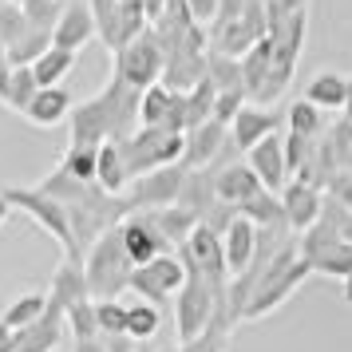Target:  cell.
Instances as JSON below:
<instances>
[{
	"label": "cell",
	"instance_id": "1",
	"mask_svg": "<svg viewBox=\"0 0 352 352\" xmlns=\"http://www.w3.org/2000/svg\"><path fill=\"white\" fill-rule=\"evenodd\" d=\"M139 96L123 80H115L99 91L96 99H83L72 107L67 127H72V143L67 146H99V143H123L131 135V123H139Z\"/></svg>",
	"mask_w": 352,
	"mask_h": 352
},
{
	"label": "cell",
	"instance_id": "2",
	"mask_svg": "<svg viewBox=\"0 0 352 352\" xmlns=\"http://www.w3.org/2000/svg\"><path fill=\"white\" fill-rule=\"evenodd\" d=\"M83 273H87V289L96 301H119V293L131 289V273H135V261L123 250V238H119V226L103 230L87 254H83Z\"/></svg>",
	"mask_w": 352,
	"mask_h": 352
},
{
	"label": "cell",
	"instance_id": "3",
	"mask_svg": "<svg viewBox=\"0 0 352 352\" xmlns=\"http://www.w3.org/2000/svg\"><path fill=\"white\" fill-rule=\"evenodd\" d=\"M305 277H309V265L301 261V250H297V238H293L281 254L273 257L270 270L261 273V281L254 285L250 301H245L241 320H257V317H265V313H273V309H281L305 285Z\"/></svg>",
	"mask_w": 352,
	"mask_h": 352
},
{
	"label": "cell",
	"instance_id": "4",
	"mask_svg": "<svg viewBox=\"0 0 352 352\" xmlns=\"http://www.w3.org/2000/svg\"><path fill=\"white\" fill-rule=\"evenodd\" d=\"M0 190L12 202V210H24L40 230H48L52 238L64 245V261H80L83 265V254L76 245V234H72V218H67L64 202L56 194H48L44 186H0Z\"/></svg>",
	"mask_w": 352,
	"mask_h": 352
},
{
	"label": "cell",
	"instance_id": "5",
	"mask_svg": "<svg viewBox=\"0 0 352 352\" xmlns=\"http://www.w3.org/2000/svg\"><path fill=\"white\" fill-rule=\"evenodd\" d=\"M123 159H127L131 182L135 178L151 175V170H162V166H175L182 162V151H186V135H175V131H155V127H139L131 131L127 139L119 143Z\"/></svg>",
	"mask_w": 352,
	"mask_h": 352
},
{
	"label": "cell",
	"instance_id": "6",
	"mask_svg": "<svg viewBox=\"0 0 352 352\" xmlns=\"http://www.w3.org/2000/svg\"><path fill=\"white\" fill-rule=\"evenodd\" d=\"M230 289H210L202 277H190L186 285L178 289L175 297V329H178V344H190L210 329V320L218 313V301H222Z\"/></svg>",
	"mask_w": 352,
	"mask_h": 352
},
{
	"label": "cell",
	"instance_id": "7",
	"mask_svg": "<svg viewBox=\"0 0 352 352\" xmlns=\"http://www.w3.org/2000/svg\"><path fill=\"white\" fill-rule=\"evenodd\" d=\"M162 67H166V52H162L155 28H146L123 52H115V80H123L135 91H146L151 83H159Z\"/></svg>",
	"mask_w": 352,
	"mask_h": 352
},
{
	"label": "cell",
	"instance_id": "8",
	"mask_svg": "<svg viewBox=\"0 0 352 352\" xmlns=\"http://www.w3.org/2000/svg\"><path fill=\"white\" fill-rule=\"evenodd\" d=\"M186 281L190 277H186V265L178 261V254H159L151 265H139V270L131 273V289L146 305H155L159 313H170L178 289L186 285Z\"/></svg>",
	"mask_w": 352,
	"mask_h": 352
},
{
	"label": "cell",
	"instance_id": "9",
	"mask_svg": "<svg viewBox=\"0 0 352 352\" xmlns=\"http://www.w3.org/2000/svg\"><path fill=\"white\" fill-rule=\"evenodd\" d=\"M99 40L111 52H123L135 36L146 32V4L143 0H91Z\"/></svg>",
	"mask_w": 352,
	"mask_h": 352
},
{
	"label": "cell",
	"instance_id": "10",
	"mask_svg": "<svg viewBox=\"0 0 352 352\" xmlns=\"http://www.w3.org/2000/svg\"><path fill=\"white\" fill-rule=\"evenodd\" d=\"M186 166L175 162V166H162V170H151V175L135 178L127 190H123V206L127 214H146V210H166L178 202V194L186 186Z\"/></svg>",
	"mask_w": 352,
	"mask_h": 352
},
{
	"label": "cell",
	"instance_id": "11",
	"mask_svg": "<svg viewBox=\"0 0 352 352\" xmlns=\"http://www.w3.org/2000/svg\"><path fill=\"white\" fill-rule=\"evenodd\" d=\"M139 123L155 131H175L186 135V91H175L166 83H151L139 96Z\"/></svg>",
	"mask_w": 352,
	"mask_h": 352
},
{
	"label": "cell",
	"instance_id": "12",
	"mask_svg": "<svg viewBox=\"0 0 352 352\" xmlns=\"http://www.w3.org/2000/svg\"><path fill=\"white\" fill-rule=\"evenodd\" d=\"M119 238H123V250L127 257L139 265H151L159 254H170L175 245L166 241V234L159 230L155 214H127V222H119Z\"/></svg>",
	"mask_w": 352,
	"mask_h": 352
},
{
	"label": "cell",
	"instance_id": "13",
	"mask_svg": "<svg viewBox=\"0 0 352 352\" xmlns=\"http://www.w3.org/2000/svg\"><path fill=\"white\" fill-rule=\"evenodd\" d=\"M210 170H214V190H218V202L230 206L234 214H238L250 198H257V194L265 190V186H261V178L250 170V162H245V159L222 162V166H210Z\"/></svg>",
	"mask_w": 352,
	"mask_h": 352
},
{
	"label": "cell",
	"instance_id": "14",
	"mask_svg": "<svg viewBox=\"0 0 352 352\" xmlns=\"http://www.w3.org/2000/svg\"><path fill=\"white\" fill-rule=\"evenodd\" d=\"M230 146V127L210 119L202 127H190L186 131V151H182V166L186 170H210L218 166V155Z\"/></svg>",
	"mask_w": 352,
	"mask_h": 352
},
{
	"label": "cell",
	"instance_id": "15",
	"mask_svg": "<svg viewBox=\"0 0 352 352\" xmlns=\"http://www.w3.org/2000/svg\"><path fill=\"white\" fill-rule=\"evenodd\" d=\"M277 198H281L289 230H297V234H305L320 218V210H324V190L313 186V182H301V178H289V186Z\"/></svg>",
	"mask_w": 352,
	"mask_h": 352
},
{
	"label": "cell",
	"instance_id": "16",
	"mask_svg": "<svg viewBox=\"0 0 352 352\" xmlns=\"http://www.w3.org/2000/svg\"><path fill=\"white\" fill-rule=\"evenodd\" d=\"M245 162H250V170L261 178L265 190L281 194L289 186V162H285V139H281V135H270V139H261L254 151H245Z\"/></svg>",
	"mask_w": 352,
	"mask_h": 352
},
{
	"label": "cell",
	"instance_id": "17",
	"mask_svg": "<svg viewBox=\"0 0 352 352\" xmlns=\"http://www.w3.org/2000/svg\"><path fill=\"white\" fill-rule=\"evenodd\" d=\"M91 36H99L96 16H91V4H87V0H67L64 16L56 24V32H52V44H56V48H67V52H80V48L91 44Z\"/></svg>",
	"mask_w": 352,
	"mask_h": 352
},
{
	"label": "cell",
	"instance_id": "18",
	"mask_svg": "<svg viewBox=\"0 0 352 352\" xmlns=\"http://www.w3.org/2000/svg\"><path fill=\"white\" fill-rule=\"evenodd\" d=\"M277 123H281V119H277L270 107H261V103H245V107L238 111V119L230 123V143L245 155V151H254L261 139L277 135Z\"/></svg>",
	"mask_w": 352,
	"mask_h": 352
},
{
	"label": "cell",
	"instance_id": "19",
	"mask_svg": "<svg viewBox=\"0 0 352 352\" xmlns=\"http://www.w3.org/2000/svg\"><path fill=\"white\" fill-rule=\"evenodd\" d=\"M91 297V289H87V273H83L80 261H60L56 273H52V285H48V309L56 313H67L72 305H80ZM96 301V297H91Z\"/></svg>",
	"mask_w": 352,
	"mask_h": 352
},
{
	"label": "cell",
	"instance_id": "20",
	"mask_svg": "<svg viewBox=\"0 0 352 352\" xmlns=\"http://www.w3.org/2000/svg\"><path fill=\"white\" fill-rule=\"evenodd\" d=\"M222 245H226V270L241 277V273L250 270V261L257 254V226L250 218H234V222L222 230Z\"/></svg>",
	"mask_w": 352,
	"mask_h": 352
},
{
	"label": "cell",
	"instance_id": "21",
	"mask_svg": "<svg viewBox=\"0 0 352 352\" xmlns=\"http://www.w3.org/2000/svg\"><path fill=\"white\" fill-rule=\"evenodd\" d=\"M64 333H67V317L56 313V309H44V317L16 333V352H56Z\"/></svg>",
	"mask_w": 352,
	"mask_h": 352
},
{
	"label": "cell",
	"instance_id": "22",
	"mask_svg": "<svg viewBox=\"0 0 352 352\" xmlns=\"http://www.w3.org/2000/svg\"><path fill=\"white\" fill-rule=\"evenodd\" d=\"M72 107H76V99H72V91H67L64 83H60V87H40L36 99L28 103L24 119L36 123V127H60V123H67Z\"/></svg>",
	"mask_w": 352,
	"mask_h": 352
},
{
	"label": "cell",
	"instance_id": "23",
	"mask_svg": "<svg viewBox=\"0 0 352 352\" xmlns=\"http://www.w3.org/2000/svg\"><path fill=\"white\" fill-rule=\"evenodd\" d=\"M270 72H273V44H270V36H265V40H257L254 48L241 56V91L250 99H257L265 80H270Z\"/></svg>",
	"mask_w": 352,
	"mask_h": 352
},
{
	"label": "cell",
	"instance_id": "24",
	"mask_svg": "<svg viewBox=\"0 0 352 352\" xmlns=\"http://www.w3.org/2000/svg\"><path fill=\"white\" fill-rule=\"evenodd\" d=\"M344 91H349V76L336 72H320L305 83V99L320 111H344Z\"/></svg>",
	"mask_w": 352,
	"mask_h": 352
},
{
	"label": "cell",
	"instance_id": "25",
	"mask_svg": "<svg viewBox=\"0 0 352 352\" xmlns=\"http://www.w3.org/2000/svg\"><path fill=\"white\" fill-rule=\"evenodd\" d=\"M96 182L107 194H123L131 186V170L119 143H99V166H96Z\"/></svg>",
	"mask_w": 352,
	"mask_h": 352
},
{
	"label": "cell",
	"instance_id": "26",
	"mask_svg": "<svg viewBox=\"0 0 352 352\" xmlns=\"http://www.w3.org/2000/svg\"><path fill=\"white\" fill-rule=\"evenodd\" d=\"M76 60H80V52H67V48H56V44H52V48L32 64V72H36V80H40V87H60V83L72 76Z\"/></svg>",
	"mask_w": 352,
	"mask_h": 352
},
{
	"label": "cell",
	"instance_id": "27",
	"mask_svg": "<svg viewBox=\"0 0 352 352\" xmlns=\"http://www.w3.org/2000/svg\"><path fill=\"white\" fill-rule=\"evenodd\" d=\"M305 265H309V273H324V277L344 281V277H352V245L349 241H336V245H329V250L305 257Z\"/></svg>",
	"mask_w": 352,
	"mask_h": 352
},
{
	"label": "cell",
	"instance_id": "28",
	"mask_svg": "<svg viewBox=\"0 0 352 352\" xmlns=\"http://www.w3.org/2000/svg\"><path fill=\"white\" fill-rule=\"evenodd\" d=\"M146 214H155V222H159V230L166 234V241L170 245H182V241L194 234V226H198V218H194L190 210H182V206H166V210H146Z\"/></svg>",
	"mask_w": 352,
	"mask_h": 352
},
{
	"label": "cell",
	"instance_id": "29",
	"mask_svg": "<svg viewBox=\"0 0 352 352\" xmlns=\"http://www.w3.org/2000/svg\"><path fill=\"white\" fill-rule=\"evenodd\" d=\"M44 309H48V293H24V297H16V301L4 309V324L12 329V333H20V329H28L32 320L44 317Z\"/></svg>",
	"mask_w": 352,
	"mask_h": 352
},
{
	"label": "cell",
	"instance_id": "30",
	"mask_svg": "<svg viewBox=\"0 0 352 352\" xmlns=\"http://www.w3.org/2000/svg\"><path fill=\"white\" fill-rule=\"evenodd\" d=\"M214 103H218V87L210 80L194 83L190 91H186V131L210 123V119H214Z\"/></svg>",
	"mask_w": 352,
	"mask_h": 352
},
{
	"label": "cell",
	"instance_id": "31",
	"mask_svg": "<svg viewBox=\"0 0 352 352\" xmlns=\"http://www.w3.org/2000/svg\"><path fill=\"white\" fill-rule=\"evenodd\" d=\"M20 8H24V20H28V28H32V32L52 36L67 4H64V0H20Z\"/></svg>",
	"mask_w": 352,
	"mask_h": 352
},
{
	"label": "cell",
	"instance_id": "32",
	"mask_svg": "<svg viewBox=\"0 0 352 352\" xmlns=\"http://www.w3.org/2000/svg\"><path fill=\"white\" fill-rule=\"evenodd\" d=\"M96 166H99V146H67L64 151V162H60V170L67 178H76V182H96ZM99 186V182H96Z\"/></svg>",
	"mask_w": 352,
	"mask_h": 352
},
{
	"label": "cell",
	"instance_id": "33",
	"mask_svg": "<svg viewBox=\"0 0 352 352\" xmlns=\"http://www.w3.org/2000/svg\"><path fill=\"white\" fill-rule=\"evenodd\" d=\"M206 80L214 83L218 91H241V60L210 52V60H206Z\"/></svg>",
	"mask_w": 352,
	"mask_h": 352
},
{
	"label": "cell",
	"instance_id": "34",
	"mask_svg": "<svg viewBox=\"0 0 352 352\" xmlns=\"http://www.w3.org/2000/svg\"><path fill=\"white\" fill-rule=\"evenodd\" d=\"M159 324H162V313L155 305H127V336L131 340H151V336H159Z\"/></svg>",
	"mask_w": 352,
	"mask_h": 352
},
{
	"label": "cell",
	"instance_id": "35",
	"mask_svg": "<svg viewBox=\"0 0 352 352\" xmlns=\"http://www.w3.org/2000/svg\"><path fill=\"white\" fill-rule=\"evenodd\" d=\"M24 36H28V20H24L20 0H0V44H4V52L20 44Z\"/></svg>",
	"mask_w": 352,
	"mask_h": 352
},
{
	"label": "cell",
	"instance_id": "36",
	"mask_svg": "<svg viewBox=\"0 0 352 352\" xmlns=\"http://www.w3.org/2000/svg\"><path fill=\"white\" fill-rule=\"evenodd\" d=\"M289 131H293V135H305V139H320V135H324L320 107H313L309 99H297V103L289 107Z\"/></svg>",
	"mask_w": 352,
	"mask_h": 352
},
{
	"label": "cell",
	"instance_id": "37",
	"mask_svg": "<svg viewBox=\"0 0 352 352\" xmlns=\"http://www.w3.org/2000/svg\"><path fill=\"white\" fill-rule=\"evenodd\" d=\"M36 91H40V80H36L32 67H16L12 72V87H8V103L4 107H12L16 115L28 111V103L36 99Z\"/></svg>",
	"mask_w": 352,
	"mask_h": 352
},
{
	"label": "cell",
	"instance_id": "38",
	"mask_svg": "<svg viewBox=\"0 0 352 352\" xmlns=\"http://www.w3.org/2000/svg\"><path fill=\"white\" fill-rule=\"evenodd\" d=\"M64 317H67V329H72V340H96L99 336V317H96V301L91 297L72 305Z\"/></svg>",
	"mask_w": 352,
	"mask_h": 352
},
{
	"label": "cell",
	"instance_id": "39",
	"mask_svg": "<svg viewBox=\"0 0 352 352\" xmlns=\"http://www.w3.org/2000/svg\"><path fill=\"white\" fill-rule=\"evenodd\" d=\"M324 143H329V151L336 159V175H352V123L349 119L333 123V131L324 135Z\"/></svg>",
	"mask_w": 352,
	"mask_h": 352
},
{
	"label": "cell",
	"instance_id": "40",
	"mask_svg": "<svg viewBox=\"0 0 352 352\" xmlns=\"http://www.w3.org/2000/svg\"><path fill=\"white\" fill-rule=\"evenodd\" d=\"M48 48H52V36H44V32H32V28H28V36H24L20 44H12V48L4 52V56L12 60V67H32L36 60H40V56L48 52Z\"/></svg>",
	"mask_w": 352,
	"mask_h": 352
},
{
	"label": "cell",
	"instance_id": "41",
	"mask_svg": "<svg viewBox=\"0 0 352 352\" xmlns=\"http://www.w3.org/2000/svg\"><path fill=\"white\" fill-rule=\"evenodd\" d=\"M320 139H305V135H285V162H289V175H301L309 159H313V151H317Z\"/></svg>",
	"mask_w": 352,
	"mask_h": 352
},
{
	"label": "cell",
	"instance_id": "42",
	"mask_svg": "<svg viewBox=\"0 0 352 352\" xmlns=\"http://www.w3.org/2000/svg\"><path fill=\"white\" fill-rule=\"evenodd\" d=\"M96 317H99V333H107V336L127 333V305H119V301H96Z\"/></svg>",
	"mask_w": 352,
	"mask_h": 352
},
{
	"label": "cell",
	"instance_id": "43",
	"mask_svg": "<svg viewBox=\"0 0 352 352\" xmlns=\"http://www.w3.org/2000/svg\"><path fill=\"white\" fill-rule=\"evenodd\" d=\"M245 103H250V99H245V91H218V103H214V119L230 127V123L238 119V111L245 107Z\"/></svg>",
	"mask_w": 352,
	"mask_h": 352
},
{
	"label": "cell",
	"instance_id": "44",
	"mask_svg": "<svg viewBox=\"0 0 352 352\" xmlns=\"http://www.w3.org/2000/svg\"><path fill=\"white\" fill-rule=\"evenodd\" d=\"M324 194L333 198L336 206H344L352 210V175H333V182L324 186Z\"/></svg>",
	"mask_w": 352,
	"mask_h": 352
},
{
	"label": "cell",
	"instance_id": "45",
	"mask_svg": "<svg viewBox=\"0 0 352 352\" xmlns=\"http://www.w3.org/2000/svg\"><path fill=\"white\" fill-rule=\"evenodd\" d=\"M186 8H190L194 24H214L218 16V0H186Z\"/></svg>",
	"mask_w": 352,
	"mask_h": 352
},
{
	"label": "cell",
	"instance_id": "46",
	"mask_svg": "<svg viewBox=\"0 0 352 352\" xmlns=\"http://www.w3.org/2000/svg\"><path fill=\"white\" fill-rule=\"evenodd\" d=\"M12 72H16V67H12V60H8V56L0 52V103H8V87H12Z\"/></svg>",
	"mask_w": 352,
	"mask_h": 352
},
{
	"label": "cell",
	"instance_id": "47",
	"mask_svg": "<svg viewBox=\"0 0 352 352\" xmlns=\"http://www.w3.org/2000/svg\"><path fill=\"white\" fill-rule=\"evenodd\" d=\"M99 336H103V344H107V352H135V344H131V336H127V333H119V336L99 333Z\"/></svg>",
	"mask_w": 352,
	"mask_h": 352
},
{
	"label": "cell",
	"instance_id": "48",
	"mask_svg": "<svg viewBox=\"0 0 352 352\" xmlns=\"http://www.w3.org/2000/svg\"><path fill=\"white\" fill-rule=\"evenodd\" d=\"M0 352H16V333L0 320Z\"/></svg>",
	"mask_w": 352,
	"mask_h": 352
},
{
	"label": "cell",
	"instance_id": "49",
	"mask_svg": "<svg viewBox=\"0 0 352 352\" xmlns=\"http://www.w3.org/2000/svg\"><path fill=\"white\" fill-rule=\"evenodd\" d=\"M76 352H107V344H103V336H96V340H76Z\"/></svg>",
	"mask_w": 352,
	"mask_h": 352
},
{
	"label": "cell",
	"instance_id": "50",
	"mask_svg": "<svg viewBox=\"0 0 352 352\" xmlns=\"http://www.w3.org/2000/svg\"><path fill=\"white\" fill-rule=\"evenodd\" d=\"M8 218H12V202L4 198V190H0V226L8 222Z\"/></svg>",
	"mask_w": 352,
	"mask_h": 352
},
{
	"label": "cell",
	"instance_id": "51",
	"mask_svg": "<svg viewBox=\"0 0 352 352\" xmlns=\"http://www.w3.org/2000/svg\"><path fill=\"white\" fill-rule=\"evenodd\" d=\"M344 119L352 123V76H349V91H344Z\"/></svg>",
	"mask_w": 352,
	"mask_h": 352
},
{
	"label": "cell",
	"instance_id": "52",
	"mask_svg": "<svg viewBox=\"0 0 352 352\" xmlns=\"http://www.w3.org/2000/svg\"><path fill=\"white\" fill-rule=\"evenodd\" d=\"M340 297H344V305H352V277H344V289H340Z\"/></svg>",
	"mask_w": 352,
	"mask_h": 352
},
{
	"label": "cell",
	"instance_id": "53",
	"mask_svg": "<svg viewBox=\"0 0 352 352\" xmlns=\"http://www.w3.org/2000/svg\"><path fill=\"white\" fill-rule=\"evenodd\" d=\"M0 52H4V44H0Z\"/></svg>",
	"mask_w": 352,
	"mask_h": 352
}]
</instances>
